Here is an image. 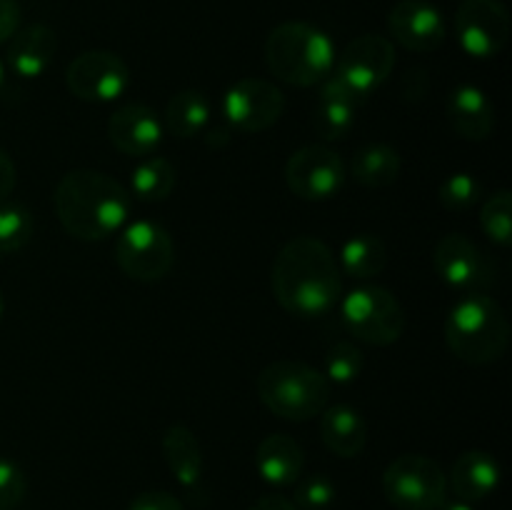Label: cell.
<instances>
[{
  "label": "cell",
  "instance_id": "6da1fadb",
  "mask_svg": "<svg viewBox=\"0 0 512 510\" xmlns=\"http://www.w3.org/2000/svg\"><path fill=\"white\" fill-rule=\"evenodd\" d=\"M270 283L280 308L298 318H320L343 295V270L323 240L298 235L275 255Z\"/></svg>",
  "mask_w": 512,
  "mask_h": 510
},
{
  "label": "cell",
  "instance_id": "7a4b0ae2",
  "mask_svg": "<svg viewBox=\"0 0 512 510\" xmlns=\"http://www.w3.org/2000/svg\"><path fill=\"white\" fill-rule=\"evenodd\" d=\"M53 203L60 225L70 238L95 243L118 235L128 223L133 195L113 175L78 168L58 180Z\"/></svg>",
  "mask_w": 512,
  "mask_h": 510
},
{
  "label": "cell",
  "instance_id": "3957f363",
  "mask_svg": "<svg viewBox=\"0 0 512 510\" xmlns=\"http://www.w3.org/2000/svg\"><path fill=\"white\" fill-rule=\"evenodd\" d=\"M510 343V320L503 305L485 293H463L445 318V345L465 365H490Z\"/></svg>",
  "mask_w": 512,
  "mask_h": 510
},
{
  "label": "cell",
  "instance_id": "277c9868",
  "mask_svg": "<svg viewBox=\"0 0 512 510\" xmlns=\"http://www.w3.org/2000/svg\"><path fill=\"white\" fill-rule=\"evenodd\" d=\"M335 43L318 25L288 20L270 30L265 40V63L270 73L295 88L325 83L335 68Z\"/></svg>",
  "mask_w": 512,
  "mask_h": 510
},
{
  "label": "cell",
  "instance_id": "5b68a950",
  "mask_svg": "<svg viewBox=\"0 0 512 510\" xmlns=\"http://www.w3.org/2000/svg\"><path fill=\"white\" fill-rule=\"evenodd\" d=\"M255 385L265 408L283 420L303 423L328 408V378L300 360H273L260 370Z\"/></svg>",
  "mask_w": 512,
  "mask_h": 510
},
{
  "label": "cell",
  "instance_id": "8992f818",
  "mask_svg": "<svg viewBox=\"0 0 512 510\" xmlns=\"http://www.w3.org/2000/svg\"><path fill=\"white\" fill-rule=\"evenodd\" d=\"M343 323L358 340L370 345H393L403 338L405 310L395 293L383 285H360L340 305Z\"/></svg>",
  "mask_w": 512,
  "mask_h": 510
},
{
  "label": "cell",
  "instance_id": "52a82bcc",
  "mask_svg": "<svg viewBox=\"0 0 512 510\" xmlns=\"http://www.w3.org/2000/svg\"><path fill=\"white\" fill-rule=\"evenodd\" d=\"M115 263L128 278L155 283L173 270L175 243L153 220H128L115 238Z\"/></svg>",
  "mask_w": 512,
  "mask_h": 510
},
{
  "label": "cell",
  "instance_id": "ba28073f",
  "mask_svg": "<svg viewBox=\"0 0 512 510\" xmlns=\"http://www.w3.org/2000/svg\"><path fill=\"white\" fill-rule=\"evenodd\" d=\"M383 493L398 510H438L448 498V475L428 455L405 453L385 468Z\"/></svg>",
  "mask_w": 512,
  "mask_h": 510
},
{
  "label": "cell",
  "instance_id": "9c48e42d",
  "mask_svg": "<svg viewBox=\"0 0 512 510\" xmlns=\"http://www.w3.org/2000/svg\"><path fill=\"white\" fill-rule=\"evenodd\" d=\"M348 170L343 158L328 145H305L285 163V183L300 200H330L343 190Z\"/></svg>",
  "mask_w": 512,
  "mask_h": 510
},
{
  "label": "cell",
  "instance_id": "30bf717a",
  "mask_svg": "<svg viewBox=\"0 0 512 510\" xmlns=\"http://www.w3.org/2000/svg\"><path fill=\"white\" fill-rule=\"evenodd\" d=\"M65 85L85 103H113L130 88V68L110 50H85L65 68Z\"/></svg>",
  "mask_w": 512,
  "mask_h": 510
},
{
  "label": "cell",
  "instance_id": "8fae6325",
  "mask_svg": "<svg viewBox=\"0 0 512 510\" xmlns=\"http://www.w3.org/2000/svg\"><path fill=\"white\" fill-rule=\"evenodd\" d=\"M285 110V95L278 85L263 78H243L228 88L223 115L230 128L240 133H263L273 128Z\"/></svg>",
  "mask_w": 512,
  "mask_h": 510
},
{
  "label": "cell",
  "instance_id": "7c38bea8",
  "mask_svg": "<svg viewBox=\"0 0 512 510\" xmlns=\"http://www.w3.org/2000/svg\"><path fill=\"white\" fill-rule=\"evenodd\" d=\"M395 68V48L383 35H360L345 45L335 58L333 75L353 88L360 98L368 100L370 93L390 78Z\"/></svg>",
  "mask_w": 512,
  "mask_h": 510
},
{
  "label": "cell",
  "instance_id": "4fadbf2b",
  "mask_svg": "<svg viewBox=\"0 0 512 510\" xmlns=\"http://www.w3.org/2000/svg\"><path fill=\"white\" fill-rule=\"evenodd\" d=\"M455 35L473 58H495L510 40L508 8L500 0H463L455 15Z\"/></svg>",
  "mask_w": 512,
  "mask_h": 510
},
{
  "label": "cell",
  "instance_id": "5bb4252c",
  "mask_svg": "<svg viewBox=\"0 0 512 510\" xmlns=\"http://www.w3.org/2000/svg\"><path fill=\"white\" fill-rule=\"evenodd\" d=\"M433 265L440 280L460 293H483L495 280V265L480 245L463 233H448L435 243Z\"/></svg>",
  "mask_w": 512,
  "mask_h": 510
},
{
  "label": "cell",
  "instance_id": "9a60e30c",
  "mask_svg": "<svg viewBox=\"0 0 512 510\" xmlns=\"http://www.w3.org/2000/svg\"><path fill=\"white\" fill-rule=\"evenodd\" d=\"M388 28L395 43L413 53H433L445 43V18L428 0H400L388 13Z\"/></svg>",
  "mask_w": 512,
  "mask_h": 510
},
{
  "label": "cell",
  "instance_id": "2e32d148",
  "mask_svg": "<svg viewBox=\"0 0 512 510\" xmlns=\"http://www.w3.org/2000/svg\"><path fill=\"white\" fill-rule=\"evenodd\" d=\"M163 120L153 108L143 103H128L108 118V138L130 158H148L163 143Z\"/></svg>",
  "mask_w": 512,
  "mask_h": 510
},
{
  "label": "cell",
  "instance_id": "e0dca14e",
  "mask_svg": "<svg viewBox=\"0 0 512 510\" xmlns=\"http://www.w3.org/2000/svg\"><path fill=\"white\" fill-rule=\"evenodd\" d=\"M320 85L323 88H320L318 108H315L313 115L315 133L323 140L345 138L353 130L355 115H358V108L365 103V98H360L353 88H348L335 75H330Z\"/></svg>",
  "mask_w": 512,
  "mask_h": 510
},
{
  "label": "cell",
  "instance_id": "ac0fdd59",
  "mask_svg": "<svg viewBox=\"0 0 512 510\" xmlns=\"http://www.w3.org/2000/svg\"><path fill=\"white\" fill-rule=\"evenodd\" d=\"M8 43V55H5L8 68L18 78L35 80L53 63L55 50H58V35L48 25L33 23L28 28L15 30V35Z\"/></svg>",
  "mask_w": 512,
  "mask_h": 510
},
{
  "label": "cell",
  "instance_id": "d6986e66",
  "mask_svg": "<svg viewBox=\"0 0 512 510\" xmlns=\"http://www.w3.org/2000/svg\"><path fill=\"white\" fill-rule=\"evenodd\" d=\"M305 453L295 438L285 433L265 435L255 450V470L273 488L295 485L303 475Z\"/></svg>",
  "mask_w": 512,
  "mask_h": 510
},
{
  "label": "cell",
  "instance_id": "ffe728a7",
  "mask_svg": "<svg viewBox=\"0 0 512 510\" xmlns=\"http://www.w3.org/2000/svg\"><path fill=\"white\" fill-rule=\"evenodd\" d=\"M448 120L455 133L465 140H485L495 128V108L478 85H458L448 95Z\"/></svg>",
  "mask_w": 512,
  "mask_h": 510
},
{
  "label": "cell",
  "instance_id": "44dd1931",
  "mask_svg": "<svg viewBox=\"0 0 512 510\" xmlns=\"http://www.w3.org/2000/svg\"><path fill=\"white\" fill-rule=\"evenodd\" d=\"M448 485H453L455 498L468 500V503L485 500L500 485L498 460L485 450H465L450 468Z\"/></svg>",
  "mask_w": 512,
  "mask_h": 510
},
{
  "label": "cell",
  "instance_id": "7402d4cb",
  "mask_svg": "<svg viewBox=\"0 0 512 510\" xmlns=\"http://www.w3.org/2000/svg\"><path fill=\"white\" fill-rule=\"evenodd\" d=\"M320 438L338 458H358L368 443V423L353 405H328L320 413Z\"/></svg>",
  "mask_w": 512,
  "mask_h": 510
},
{
  "label": "cell",
  "instance_id": "603a6c76",
  "mask_svg": "<svg viewBox=\"0 0 512 510\" xmlns=\"http://www.w3.org/2000/svg\"><path fill=\"white\" fill-rule=\"evenodd\" d=\"M163 458L175 480L190 493H198L203 478V450L198 435L185 425H170L163 435Z\"/></svg>",
  "mask_w": 512,
  "mask_h": 510
},
{
  "label": "cell",
  "instance_id": "cb8c5ba5",
  "mask_svg": "<svg viewBox=\"0 0 512 510\" xmlns=\"http://www.w3.org/2000/svg\"><path fill=\"white\" fill-rule=\"evenodd\" d=\"M210 125V100L203 90H178L165 105L163 128L180 140L203 135Z\"/></svg>",
  "mask_w": 512,
  "mask_h": 510
},
{
  "label": "cell",
  "instance_id": "d4e9b609",
  "mask_svg": "<svg viewBox=\"0 0 512 510\" xmlns=\"http://www.w3.org/2000/svg\"><path fill=\"white\" fill-rule=\"evenodd\" d=\"M403 160L400 153L388 143H370L353 155L350 175L363 188H388L398 180Z\"/></svg>",
  "mask_w": 512,
  "mask_h": 510
},
{
  "label": "cell",
  "instance_id": "484cf974",
  "mask_svg": "<svg viewBox=\"0 0 512 510\" xmlns=\"http://www.w3.org/2000/svg\"><path fill=\"white\" fill-rule=\"evenodd\" d=\"M340 270L355 280H370L380 275L388 265V250L378 235L360 233L345 240L340 250Z\"/></svg>",
  "mask_w": 512,
  "mask_h": 510
},
{
  "label": "cell",
  "instance_id": "4316f807",
  "mask_svg": "<svg viewBox=\"0 0 512 510\" xmlns=\"http://www.w3.org/2000/svg\"><path fill=\"white\" fill-rule=\"evenodd\" d=\"M130 190H133L135 198L145 200V203H163V200H168L175 190L173 163L160 158V155L140 158V163L130 173Z\"/></svg>",
  "mask_w": 512,
  "mask_h": 510
},
{
  "label": "cell",
  "instance_id": "83f0119b",
  "mask_svg": "<svg viewBox=\"0 0 512 510\" xmlns=\"http://www.w3.org/2000/svg\"><path fill=\"white\" fill-rule=\"evenodd\" d=\"M35 220L25 205L0 200V253H18L33 240Z\"/></svg>",
  "mask_w": 512,
  "mask_h": 510
},
{
  "label": "cell",
  "instance_id": "f1b7e54d",
  "mask_svg": "<svg viewBox=\"0 0 512 510\" xmlns=\"http://www.w3.org/2000/svg\"><path fill=\"white\" fill-rule=\"evenodd\" d=\"M480 225L485 235L500 248L512 243V195L510 190H495L480 208Z\"/></svg>",
  "mask_w": 512,
  "mask_h": 510
},
{
  "label": "cell",
  "instance_id": "f546056e",
  "mask_svg": "<svg viewBox=\"0 0 512 510\" xmlns=\"http://www.w3.org/2000/svg\"><path fill=\"white\" fill-rule=\"evenodd\" d=\"M363 353L355 343L350 340H338L328 348L325 353V378L328 383H338V385H350L360 378L363 373Z\"/></svg>",
  "mask_w": 512,
  "mask_h": 510
},
{
  "label": "cell",
  "instance_id": "4dcf8cb0",
  "mask_svg": "<svg viewBox=\"0 0 512 510\" xmlns=\"http://www.w3.org/2000/svg\"><path fill=\"white\" fill-rule=\"evenodd\" d=\"M438 200L450 213H465L480 200V183L470 173H453L440 183Z\"/></svg>",
  "mask_w": 512,
  "mask_h": 510
},
{
  "label": "cell",
  "instance_id": "1f68e13d",
  "mask_svg": "<svg viewBox=\"0 0 512 510\" xmlns=\"http://www.w3.org/2000/svg\"><path fill=\"white\" fill-rule=\"evenodd\" d=\"M335 483L323 473L308 475L295 485V508L298 510H328L335 503Z\"/></svg>",
  "mask_w": 512,
  "mask_h": 510
},
{
  "label": "cell",
  "instance_id": "d6a6232c",
  "mask_svg": "<svg viewBox=\"0 0 512 510\" xmlns=\"http://www.w3.org/2000/svg\"><path fill=\"white\" fill-rule=\"evenodd\" d=\"M28 493V478L15 460L0 458V510H18Z\"/></svg>",
  "mask_w": 512,
  "mask_h": 510
},
{
  "label": "cell",
  "instance_id": "836d02e7",
  "mask_svg": "<svg viewBox=\"0 0 512 510\" xmlns=\"http://www.w3.org/2000/svg\"><path fill=\"white\" fill-rule=\"evenodd\" d=\"M128 510H185L183 503L168 490H145L130 500Z\"/></svg>",
  "mask_w": 512,
  "mask_h": 510
},
{
  "label": "cell",
  "instance_id": "e575fe53",
  "mask_svg": "<svg viewBox=\"0 0 512 510\" xmlns=\"http://www.w3.org/2000/svg\"><path fill=\"white\" fill-rule=\"evenodd\" d=\"M20 28V3L18 0H0V45L8 43Z\"/></svg>",
  "mask_w": 512,
  "mask_h": 510
},
{
  "label": "cell",
  "instance_id": "d590c367",
  "mask_svg": "<svg viewBox=\"0 0 512 510\" xmlns=\"http://www.w3.org/2000/svg\"><path fill=\"white\" fill-rule=\"evenodd\" d=\"M15 183H18V170H15L13 158L8 155V150L0 148V200L13 193Z\"/></svg>",
  "mask_w": 512,
  "mask_h": 510
},
{
  "label": "cell",
  "instance_id": "8d00e7d4",
  "mask_svg": "<svg viewBox=\"0 0 512 510\" xmlns=\"http://www.w3.org/2000/svg\"><path fill=\"white\" fill-rule=\"evenodd\" d=\"M248 510H298L295 503L285 495H263V498L255 500Z\"/></svg>",
  "mask_w": 512,
  "mask_h": 510
},
{
  "label": "cell",
  "instance_id": "74e56055",
  "mask_svg": "<svg viewBox=\"0 0 512 510\" xmlns=\"http://www.w3.org/2000/svg\"><path fill=\"white\" fill-rule=\"evenodd\" d=\"M205 143L210 145V148H225V145L230 143V135H233V128H230L228 123L225 125H213V128H205Z\"/></svg>",
  "mask_w": 512,
  "mask_h": 510
},
{
  "label": "cell",
  "instance_id": "f35d334b",
  "mask_svg": "<svg viewBox=\"0 0 512 510\" xmlns=\"http://www.w3.org/2000/svg\"><path fill=\"white\" fill-rule=\"evenodd\" d=\"M438 510H475V508H473V503H468V500L445 498L443 503L438 505Z\"/></svg>",
  "mask_w": 512,
  "mask_h": 510
},
{
  "label": "cell",
  "instance_id": "ab89813d",
  "mask_svg": "<svg viewBox=\"0 0 512 510\" xmlns=\"http://www.w3.org/2000/svg\"><path fill=\"white\" fill-rule=\"evenodd\" d=\"M3 88H5V65L0 63V93H3Z\"/></svg>",
  "mask_w": 512,
  "mask_h": 510
},
{
  "label": "cell",
  "instance_id": "60d3db41",
  "mask_svg": "<svg viewBox=\"0 0 512 510\" xmlns=\"http://www.w3.org/2000/svg\"><path fill=\"white\" fill-rule=\"evenodd\" d=\"M3 315H5V298L3 293H0V320H3Z\"/></svg>",
  "mask_w": 512,
  "mask_h": 510
}]
</instances>
